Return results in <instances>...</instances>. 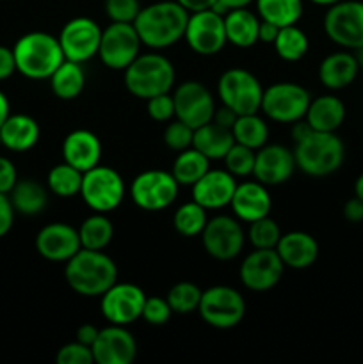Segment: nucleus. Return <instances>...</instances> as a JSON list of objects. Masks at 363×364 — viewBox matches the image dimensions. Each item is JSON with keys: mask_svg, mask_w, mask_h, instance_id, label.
<instances>
[{"mask_svg": "<svg viewBox=\"0 0 363 364\" xmlns=\"http://www.w3.org/2000/svg\"><path fill=\"white\" fill-rule=\"evenodd\" d=\"M114 226L107 213L95 212L89 215L78 228V238H80L82 249L91 251H103L112 242Z\"/></svg>", "mask_w": 363, "mask_h": 364, "instance_id": "obj_33", "label": "nucleus"}, {"mask_svg": "<svg viewBox=\"0 0 363 364\" xmlns=\"http://www.w3.org/2000/svg\"><path fill=\"white\" fill-rule=\"evenodd\" d=\"M192 137H194V128L180 119L171 121L164 130V144L173 151L192 148Z\"/></svg>", "mask_w": 363, "mask_h": 364, "instance_id": "obj_43", "label": "nucleus"}, {"mask_svg": "<svg viewBox=\"0 0 363 364\" xmlns=\"http://www.w3.org/2000/svg\"><path fill=\"white\" fill-rule=\"evenodd\" d=\"M14 212L21 215H38L46 208L48 192L41 183L34 180H18L9 192Z\"/></svg>", "mask_w": 363, "mask_h": 364, "instance_id": "obj_31", "label": "nucleus"}, {"mask_svg": "<svg viewBox=\"0 0 363 364\" xmlns=\"http://www.w3.org/2000/svg\"><path fill=\"white\" fill-rule=\"evenodd\" d=\"M255 156H256L255 149L238 144V142H233V146H231L230 151L224 155L223 160L228 173L233 174L235 178H246L253 174Z\"/></svg>", "mask_w": 363, "mask_h": 364, "instance_id": "obj_42", "label": "nucleus"}, {"mask_svg": "<svg viewBox=\"0 0 363 364\" xmlns=\"http://www.w3.org/2000/svg\"><path fill=\"white\" fill-rule=\"evenodd\" d=\"M173 309H171L167 299L162 297H146L144 308H142L141 318L149 326H166L169 322Z\"/></svg>", "mask_w": 363, "mask_h": 364, "instance_id": "obj_45", "label": "nucleus"}, {"mask_svg": "<svg viewBox=\"0 0 363 364\" xmlns=\"http://www.w3.org/2000/svg\"><path fill=\"white\" fill-rule=\"evenodd\" d=\"M103 7L109 20L117 21V23H134L141 11L139 0H105Z\"/></svg>", "mask_w": 363, "mask_h": 364, "instance_id": "obj_44", "label": "nucleus"}, {"mask_svg": "<svg viewBox=\"0 0 363 364\" xmlns=\"http://www.w3.org/2000/svg\"><path fill=\"white\" fill-rule=\"evenodd\" d=\"M237 117H238V114L235 112V110H231L230 107L223 105V107H219V109L214 110L212 121H216V123L221 124V127H226L231 130V127H233V123Z\"/></svg>", "mask_w": 363, "mask_h": 364, "instance_id": "obj_52", "label": "nucleus"}, {"mask_svg": "<svg viewBox=\"0 0 363 364\" xmlns=\"http://www.w3.org/2000/svg\"><path fill=\"white\" fill-rule=\"evenodd\" d=\"M13 53L16 60V71L32 80L50 78L64 60L59 39L48 32L23 34L13 46Z\"/></svg>", "mask_w": 363, "mask_h": 364, "instance_id": "obj_4", "label": "nucleus"}, {"mask_svg": "<svg viewBox=\"0 0 363 364\" xmlns=\"http://www.w3.org/2000/svg\"><path fill=\"white\" fill-rule=\"evenodd\" d=\"M16 71V60H14L13 48L0 45V80H6Z\"/></svg>", "mask_w": 363, "mask_h": 364, "instance_id": "obj_50", "label": "nucleus"}, {"mask_svg": "<svg viewBox=\"0 0 363 364\" xmlns=\"http://www.w3.org/2000/svg\"><path fill=\"white\" fill-rule=\"evenodd\" d=\"M174 117L196 130L201 124L212 121L216 103L209 89L196 80H187L178 85L173 95Z\"/></svg>", "mask_w": 363, "mask_h": 364, "instance_id": "obj_18", "label": "nucleus"}, {"mask_svg": "<svg viewBox=\"0 0 363 364\" xmlns=\"http://www.w3.org/2000/svg\"><path fill=\"white\" fill-rule=\"evenodd\" d=\"M178 181L167 171L149 169L132 180L130 198L137 208L144 212H162L174 203L178 196Z\"/></svg>", "mask_w": 363, "mask_h": 364, "instance_id": "obj_11", "label": "nucleus"}, {"mask_svg": "<svg viewBox=\"0 0 363 364\" xmlns=\"http://www.w3.org/2000/svg\"><path fill=\"white\" fill-rule=\"evenodd\" d=\"M189 48L203 57L219 53L228 43L224 32V14L216 9H203L189 14L184 34Z\"/></svg>", "mask_w": 363, "mask_h": 364, "instance_id": "obj_13", "label": "nucleus"}, {"mask_svg": "<svg viewBox=\"0 0 363 364\" xmlns=\"http://www.w3.org/2000/svg\"><path fill=\"white\" fill-rule=\"evenodd\" d=\"M9 100H7V96L0 91V127H2L4 121L9 117Z\"/></svg>", "mask_w": 363, "mask_h": 364, "instance_id": "obj_57", "label": "nucleus"}, {"mask_svg": "<svg viewBox=\"0 0 363 364\" xmlns=\"http://www.w3.org/2000/svg\"><path fill=\"white\" fill-rule=\"evenodd\" d=\"M146 294L134 283H114L100 297V309L107 322L114 326H130L137 322L144 308Z\"/></svg>", "mask_w": 363, "mask_h": 364, "instance_id": "obj_15", "label": "nucleus"}, {"mask_svg": "<svg viewBox=\"0 0 363 364\" xmlns=\"http://www.w3.org/2000/svg\"><path fill=\"white\" fill-rule=\"evenodd\" d=\"M66 283L82 297H102L117 281V267L103 251L80 249L66 262Z\"/></svg>", "mask_w": 363, "mask_h": 364, "instance_id": "obj_2", "label": "nucleus"}, {"mask_svg": "<svg viewBox=\"0 0 363 364\" xmlns=\"http://www.w3.org/2000/svg\"><path fill=\"white\" fill-rule=\"evenodd\" d=\"M146 112L153 121H159V123L171 121L174 117L173 96L169 92H164V95L146 100Z\"/></svg>", "mask_w": 363, "mask_h": 364, "instance_id": "obj_47", "label": "nucleus"}, {"mask_svg": "<svg viewBox=\"0 0 363 364\" xmlns=\"http://www.w3.org/2000/svg\"><path fill=\"white\" fill-rule=\"evenodd\" d=\"M306 123L317 132H337L345 121V105L338 96L322 95L310 102Z\"/></svg>", "mask_w": 363, "mask_h": 364, "instance_id": "obj_28", "label": "nucleus"}, {"mask_svg": "<svg viewBox=\"0 0 363 364\" xmlns=\"http://www.w3.org/2000/svg\"><path fill=\"white\" fill-rule=\"evenodd\" d=\"M281 27H278V25L270 23V21H260V28H258V41L262 43H269V45H273L274 39H276L278 32H280Z\"/></svg>", "mask_w": 363, "mask_h": 364, "instance_id": "obj_54", "label": "nucleus"}, {"mask_svg": "<svg viewBox=\"0 0 363 364\" xmlns=\"http://www.w3.org/2000/svg\"><path fill=\"white\" fill-rule=\"evenodd\" d=\"M281 230L274 219L269 215L249 223L248 240L255 249H274L280 242Z\"/></svg>", "mask_w": 363, "mask_h": 364, "instance_id": "obj_41", "label": "nucleus"}, {"mask_svg": "<svg viewBox=\"0 0 363 364\" xmlns=\"http://www.w3.org/2000/svg\"><path fill=\"white\" fill-rule=\"evenodd\" d=\"M276 252L280 255L285 267L295 270H305L312 267L319 258V244L315 238L305 231L281 233Z\"/></svg>", "mask_w": 363, "mask_h": 364, "instance_id": "obj_24", "label": "nucleus"}, {"mask_svg": "<svg viewBox=\"0 0 363 364\" xmlns=\"http://www.w3.org/2000/svg\"><path fill=\"white\" fill-rule=\"evenodd\" d=\"M91 350L98 364H130L137 355V341L125 326L110 323L100 329Z\"/></svg>", "mask_w": 363, "mask_h": 364, "instance_id": "obj_19", "label": "nucleus"}, {"mask_svg": "<svg viewBox=\"0 0 363 364\" xmlns=\"http://www.w3.org/2000/svg\"><path fill=\"white\" fill-rule=\"evenodd\" d=\"M260 20L278 27L295 25L302 14V0H255Z\"/></svg>", "mask_w": 363, "mask_h": 364, "instance_id": "obj_35", "label": "nucleus"}, {"mask_svg": "<svg viewBox=\"0 0 363 364\" xmlns=\"http://www.w3.org/2000/svg\"><path fill=\"white\" fill-rule=\"evenodd\" d=\"M263 87L258 78L244 68L226 70L217 80V96L221 103L244 116L256 114L262 105Z\"/></svg>", "mask_w": 363, "mask_h": 364, "instance_id": "obj_6", "label": "nucleus"}, {"mask_svg": "<svg viewBox=\"0 0 363 364\" xmlns=\"http://www.w3.org/2000/svg\"><path fill=\"white\" fill-rule=\"evenodd\" d=\"M180 6H184L189 13H196V11L212 9L216 6V0H177Z\"/></svg>", "mask_w": 363, "mask_h": 364, "instance_id": "obj_56", "label": "nucleus"}, {"mask_svg": "<svg viewBox=\"0 0 363 364\" xmlns=\"http://www.w3.org/2000/svg\"><path fill=\"white\" fill-rule=\"evenodd\" d=\"M199 237L206 255L217 262H230L237 258L246 242L244 230L235 215L212 217Z\"/></svg>", "mask_w": 363, "mask_h": 364, "instance_id": "obj_14", "label": "nucleus"}, {"mask_svg": "<svg viewBox=\"0 0 363 364\" xmlns=\"http://www.w3.org/2000/svg\"><path fill=\"white\" fill-rule=\"evenodd\" d=\"M18 181L16 167L6 156H0V192L2 194H9L13 187Z\"/></svg>", "mask_w": 363, "mask_h": 364, "instance_id": "obj_48", "label": "nucleus"}, {"mask_svg": "<svg viewBox=\"0 0 363 364\" xmlns=\"http://www.w3.org/2000/svg\"><path fill=\"white\" fill-rule=\"evenodd\" d=\"M231 134H233L235 142L248 146V148L256 151V149L267 144L269 127L258 114H244V116H238L235 119L233 127H231Z\"/></svg>", "mask_w": 363, "mask_h": 364, "instance_id": "obj_36", "label": "nucleus"}, {"mask_svg": "<svg viewBox=\"0 0 363 364\" xmlns=\"http://www.w3.org/2000/svg\"><path fill=\"white\" fill-rule=\"evenodd\" d=\"M198 313L203 322L214 329H233L244 318L246 302L235 288L217 284L201 291Z\"/></svg>", "mask_w": 363, "mask_h": 364, "instance_id": "obj_7", "label": "nucleus"}, {"mask_svg": "<svg viewBox=\"0 0 363 364\" xmlns=\"http://www.w3.org/2000/svg\"><path fill=\"white\" fill-rule=\"evenodd\" d=\"M166 299L173 313L189 315L192 311H198L199 301H201V290L191 281H180V283L171 287Z\"/></svg>", "mask_w": 363, "mask_h": 364, "instance_id": "obj_40", "label": "nucleus"}, {"mask_svg": "<svg viewBox=\"0 0 363 364\" xmlns=\"http://www.w3.org/2000/svg\"><path fill=\"white\" fill-rule=\"evenodd\" d=\"M0 146H2V137H0Z\"/></svg>", "mask_w": 363, "mask_h": 364, "instance_id": "obj_61", "label": "nucleus"}, {"mask_svg": "<svg viewBox=\"0 0 363 364\" xmlns=\"http://www.w3.org/2000/svg\"><path fill=\"white\" fill-rule=\"evenodd\" d=\"M285 265L276 249H255L241 263L238 276L251 291H267L276 287L283 276Z\"/></svg>", "mask_w": 363, "mask_h": 364, "instance_id": "obj_17", "label": "nucleus"}, {"mask_svg": "<svg viewBox=\"0 0 363 364\" xmlns=\"http://www.w3.org/2000/svg\"><path fill=\"white\" fill-rule=\"evenodd\" d=\"M324 32L335 45L345 50L363 46V2L340 0L324 14Z\"/></svg>", "mask_w": 363, "mask_h": 364, "instance_id": "obj_10", "label": "nucleus"}, {"mask_svg": "<svg viewBox=\"0 0 363 364\" xmlns=\"http://www.w3.org/2000/svg\"><path fill=\"white\" fill-rule=\"evenodd\" d=\"M310 2L317 4V6H326V7H330V6H333V4L340 2V0H310Z\"/></svg>", "mask_w": 363, "mask_h": 364, "instance_id": "obj_60", "label": "nucleus"}, {"mask_svg": "<svg viewBox=\"0 0 363 364\" xmlns=\"http://www.w3.org/2000/svg\"><path fill=\"white\" fill-rule=\"evenodd\" d=\"M255 0H216V6L212 9H216L217 13L224 14L231 9H241V7H249V4H253Z\"/></svg>", "mask_w": 363, "mask_h": 364, "instance_id": "obj_55", "label": "nucleus"}, {"mask_svg": "<svg viewBox=\"0 0 363 364\" xmlns=\"http://www.w3.org/2000/svg\"><path fill=\"white\" fill-rule=\"evenodd\" d=\"M359 73V66L352 52H335L324 57L319 64V80L330 91H340L351 85Z\"/></svg>", "mask_w": 363, "mask_h": 364, "instance_id": "obj_26", "label": "nucleus"}, {"mask_svg": "<svg viewBox=\"0 0 363 364\" xmlns=\"http://www.w3.org/2000/svg\"><path fill=\"white\" fill-rule=\"evenodd\" d=\"M352 53H354V57H356V63H358L359 70H363V46H359V48L352 50Z\"/></svg>", "mask_w": 363, "mask_h": 364, "instance_id": "obj_59", "label": "nucleus"}, {"mask_svg": "<svg viewBox=\"0 0 363 364\" xmlns=\"http://www.w3.org/2000/svg\"><path fill=\"white\" fill-rule=\"evenodd\" d=\"M233 142L235 139L230 128L221 127L216 121H209V123L201 124L194 130L192 148L203 153L209 160H223L224 155L233 146Z\"/></svg>", "mask_w": 363, "mask_h": 364, "instance_id": "obj_30", "label": "nucleus"}, {"mask_svg": "<svg viewBox=\"0 0 363 364\" xmlns=\"http://www.w3.org/2000/svg\"><path fill=\"white\" fill-rule=\"evenodd\" d=\"M260 16L248 7L231 9L224 13V32L228 43L238 48H249L258 43Z\"/></svg>", "mask_w": 363, "mask_h": 364, "instance_id": "obj_29", "label": "nucleus"}, {"mask_svg": "<svg viewBox=\"0 0 363 364\" xmlns=\"http://www.w3.org/2000/svg\"><path fill=\"white\" fill-rule=\"evenodd\" d=\"M237 180L226 169H209L194 185L192 199L206 210H221L230 206Z\"/></svg>", "mask_w": 363, "mask_h": 364, "instance_id": "obj_22", "label": "nucleus"}, {"mask_svg": "<svg viewBox=\"0 0 363 364\" xmlns=\"http://www.w3.org/2000/svg\"><path fill=\"white\" fill-rule=\"evenodd\" d=\"M206 212H209V210L203 208V206L199 205V203H196L194 199L178 206L177 212H174L173 215V226L174 230H177V233L187 238L201 235L206 223H209Z\"/></svg>", "mask_w": 363, "mask_h": 364, "instance_id": "obj_39", "label": "nucleus"}, {"mask_svg": "<svg viewBox=\"0 0 363 364\" xmlns=\"http://www.w3.org/2000/svg\"><path fill=\"white\" fill-rule=\"evenodd\" d=\"M231 212L242 223H253L256 219L269 215L273 199H270L267 185L260 181H242L235 187L231 196Z\"/></svg>", "mask_w": 363, "mask_h": 364, "instance_id": "obj_23", "label": "nucleus"}, {"mask_svg": "<svg viewBox=\"0 0 363 364\" xmlns=\"http://www.w3.org/2000/svg\"><path fill=\"white\" fill-rule=\"evenodd\" d=\"M13 220L14 208L9 199V194H2L0 192V238L9 233V230L13 228Z\"/></svg>", "mask_w": 363, "mask_h": 364, "instance_id": "obj_49", "label": "nucleus"}, {"mask_svg": "<svg viewBox=\"0 0 363 364\" xmlns=\"http://www.w3.org/2000/svg\"><path fill=\"white\" fill-rule=\"evenodd\" d=\"M295 171L294 149L281 144H265L256 149L253 176L256 181L273 187L281 185L292 178Z\"/></svg>", "mask_w": 363, "mask_h": 364, "instance_id": "obj_20", "label": "nucleus"}, {"mask_svg": "<svg viewBox=\"0 0 363 364\" xmlns=\"http://www.w3.org/2000/svg\"><path fill=\"white\" fill-rule=\"evenodd\" d=\"M344 217L345 220L352 224L363 223V201L359 198H351L344 205Z\"/></svg>", "mask_w": 363, "mask_h": 364, "instance_id": "obj_51", "label": "nucleus"}, {"mask_svg": "<svg viewBox=\"0 0 363 364\" xmlns=\"http://www.w3.org/2000/svg\"><path fill=\"white\" fill-rule=\"evenodd\" d=\"M80 196L93 212L109 213L116 210L123 201L125 181L112 167L98 164L84 173Z\"/></svg>", "mask_w": 363, "mask_h": 364, "instance_id": "obj_8", "label": "nucleus"}, {"mask_svg": "<svg viewBox=\"0 0 363 364\" xmlns=\"http://www.w3.org/2000/svg\"><path fill=\"white\" fill-rule=\"evenodd\" d=\"M82 178H84L82 171L68 162H63L50 169L46 185H48V191L53 192L57 198H75L80 194Z\"/></svg>", "mask_w": 363, "mask_h": 364, "instance_id": "obj_38", "label": "nucleus"}, {"mask_svg": "<svg viewBox=\"0 0 363 364\" xmlns=\"http://www.w3.org/2000/svg\"><path fill=\"white\" fill-rule=\"evenodd\" d=\"M312 96L302 85L294 82H278L263 89L260 110L276 123H295L308 110Z\"/></svg>", "mask_w": 363, "mask_h": 364, "instance_id": "obj_9", "label": "nucleus"}, {"mask_svg": "<svg viewBox=\"0 0 363 364\" xmlns=\"http://www.w3.org/2000/svg\"><path fill=\"white\" fill-rule=\"evenodd\" d=\"M189 14L191 13L177 0H160L141 7L134 20V27L142 45L153 50H162L184 38Z\"/></svg>", "mask_w": 363, "mask_h": 364, "instance_id": "obj_1", "label": "nucleus"}, {"mask_svg": "<svg viewBox=\"0 0 363 364\" xmlns=\"http://www.w3.org/2000/svg\"><path fill=\"white\" fill-rule=\"evenodd\" d=\"M59 364H93V350L89 345L80 343V341H73V343L63 345L56 355Z\"/></svg>", "mask_w": 363, "mask_h": 364, "instance_id": "obj_46", "label": "nucleus"}, {"mask_svg": "<svg viewBox=\"0 0 363 364\" xmlns=\"http://www.w3.org/2000/svg\"><path fill=\"white\" fill-rule=\"evenodd\" d=\"M294 144L295 167L308 176H330L344 164L345 146L337 132L312 130Z\"/></svg>", "mask_w": 363, "mask_h": 364, "instance_id": "obj_3", "label": "nucleus"}, {"mask_svg": "<svg viewBox=\"0 0 363 364\" xmlns=\"http://www.w3.org/2000/svg\"><path fill=\"white\" fill-rule=\"evenodd\" d=\"M80 249L78 230L64 223L46 224L36 235V251L48 262L66 263Z\"/></svg>", "mask_w": 363, "mask_h": 364, "instance_id": "obj_21", "label": "nucleus"}, {"mask_svg": "<svg viewBox=\"0 0 363 364\" xmlns=\"http://www.w3.org/2000/svg\"><path fill=\"white\" fill-rule=\"evenodd\" d=\"M98 333H100V329L96 326H93V323H84V326H80L77 329V341H80V343L89 345V347H91V345L95 343Z\"/></svg>", "mask_w": 363, "mask_h": 364, "instance_id": "obj_53", "label": "nucleus"}, {"mask_svg": "<svg viewBox=\"0 0 363 364\" xmlns=\"http://www.w3.org/2000/svg\"><path fill=\"white\" fill-rule=\"evenodd\" d=\"M174 66L162 53H139L125 70V87L139 100L169 92L174 84Z\"/></svg>", "mask_w": 363, "mask_h": 364, "instance_id": "obj_5", "label": "nucleus"}, {"mask_svg": "<svg viewBox=\"0 0 363 364\" xmlns=\"http://www.w3.org/2000/svg\"><path fill=\"white\" fill-rule=\"evenodd\" d=\"M39 134L41 130H39L38 121L27 114H9V117L0 127L2 146L16 153L34 148L39 141Z\"/></svg>", "mask_w": 363, "mask_h": 364, "instance_id": "obj_27", "label": "nucleus"}, {"mask_svg": "<svg viewBox=\"0 0 363 364\" xmlns=\"http://www.w3.org/2000/svg\"><path fill=\"white\" fill-rule=\"evenodd\" d=\"M50 85L57 98L75 100L80 96L85 87V73L80 63L64 59L63 64L57 68L50 77Z\"/></svg>", "mask_w": 363, "mask_h": 364, "instance_id": "obj_32", "label": "nucleus"}, {"mask_svg": "<svg viewBox=\"0 0 363 364\" xmlns=\"http://www.w3.org/2000/svg\"><path fill=\"white\" fill-rule=\"evenodd\" d=\"M63 159L78 171L93 169L102 160V142L89 130H73L63 141Z\"/></svg>", "mask_w": 363, "mask_h": 364, "instance_id": "obj_25", "label": "nucleus"}, {"mask_svg": "<svg viewBox=\"0 0 363 364\" xmlns=\"http://www.w3.org/2000/svg\"><path fill=\"white\" fill-rule=\"evenodd\" d=\"M57 39H59L60 48H63L64 59L84 64L95 55H98L102 28L91 18L78 16L64 23Z\"/></svg>", "mask_w": 363, "mask_h": 364, "instance_id": "obj_16", "label": "nucleus"}, {"mask_svg": "<svg viewBox=\"0 0 363 364\" xmlns=\"http://www.w3.org/2000/svg\"><path fill=\"white\" fill-rule=\"evenodd\" d=\"M209 164L210 160L203 153H199L196 148H187L184 151H178L171 174L178 181V185L192 187L210 169Z\"/></svg>", "mask_w": 363, "mask_h": 364, "instance_id": "obj_34", "label": "nucleus"}, {"mask_svg": "<svg viewBox=\"0 0 363 364\" xmlns=\"http://www.w3.org/2000/svg\"><path fill=\"white\" fill-rule=\"evenodd\" d=\"M141 39L134 23L112 21L102 31L98 57L109 70L125 71L141 52Z\"/></svg>", "mask_w": 363, "mask_h": 364, "instance_id": "obj_12", "label": "nucleus"}, {"mask_svg": "<svg viewBox=\"0 0 363 364\" xmlns=\"http://www.w3.org/2000/svg\"><path fill=\"white\" fill-rule=\"evenodd\" d=\"M354 196L363 201V173L359 174L354 181Z\"/></svg>", "mask_w": 363, "mask_h": 364, "instance_id": "obj_58", "label": "nucleus"}, {"mask_svg": "<svg viewBox=\"0 0 363 364\" xmlns=\"http://www.w3.org/2000/svg\"><path fill=\"white\" fill-rule=\"evenodd\" d=\"M273 46L280 59L287 60V63H295L308 53L310 41L308 36L298 25H287V27L280 28Z\"/></svg>", "mask_w": 363, "mask_h": 364, "instance_id": "obj_37", "label": "nucleus"}]
</instances>
